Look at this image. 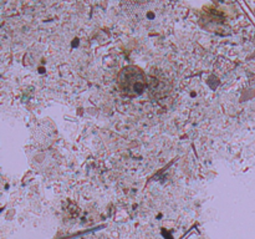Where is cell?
<instances>
[{
	"instance_id": "obj_1",
	"label": "cell",
	"mask_w": 255,
	"mask_h": 239,
	"mask_svg": "<svg viewBox=\"0 0 255 239\" xmlns=\"http://www.w3.org/2000/svg\"><path fill=\"white\" fill-rule=\"evenodd\" d=\"M146 76L137 67H127L119 76V87L127 96H137L146 89Z\"/></svg>"
}]
</instances>
